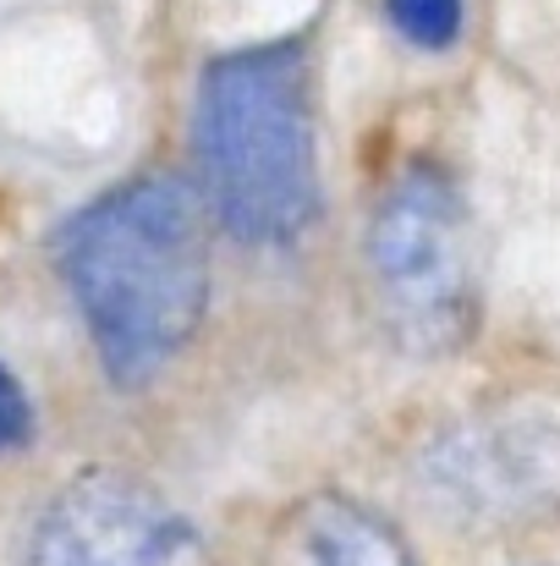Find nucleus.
Wrapping results in <instances>:
<instances>
[{"instance_id": "1", "label": "nucleus", "mask_w": 560, "mask_h": 566, "mask_svg": "<svg viewBox=\"0 0 560 566\" xmlns=\"http://www.w3.org/2000/svg\"><path fill=\"white\" fill-rule=\"evenodd\" d=\"M61 275L110 379H155L209 303V237L192 188L133 177L94 198L61 231Z\"/></svg>"}, {"instance_id": "2", "label": "nucleus", "mask_w": 560, "mask_h": 566, "mask_svg": "<svg viewBox=\"0 0 560 566\" xmlns=\"http://www.w3.org/2000/svg\"><path fill=\"white\" fill-rule=\"evenodd\" d=\"M192 155L209 214L253 248L297 242L319 214V133L303 44H253L203 66Z\"/></svg>"}, {"instance_id": "3", "label": "nucleus", "mask_w": 560, "mask_h": 566, "mask_svg": "<svg viewBox=\"0 0 560 566\" xmlns=\"http://www.w3.org/2000/svg\"><path fill=\"white\" fill-rule=\"evenodd\" d=\"M369 270L406 347H456L473 319V231L462 192L434 166H406L379 198Z\"/></svg>"}, {"instance_id": "4", "label": "nucleus", "mask_w": 560, "mask_h": 566, "mask_svg": "<svg viewBox=\"0 0 560 566\" xmlns=\"http://www.w3.org/2000/svg\"><path fill=\"white\" fill-rule=\"evenodd\" d=\"M28 566H214L182 512L127 473L72 479L33 528Z\"/></svg>"}, {"instance_id": "5", "label": "nucleus", "mask_w": 560, "mask_h": 566, "mask_svg": "<svg viewBox=\"0 0 560 566\" xmlns=\"http://www.w3.org/2000/svg\"><path fill=\"white\" fill-rule=\"evenodd\" d=\"M281 566H412V556L363 506L325 495L292 517Z\"/></svg>"}, {"instance_id": "6", "label": "nucleus", "mask_w": 560, "mask_h": 566, "mask_svg": "<svg viewBox=\"0 0 560 566\" xmlns=\"http://www.w3.org/2000/svg\"><path fill=\"white\" fill-rule=\"evenodd\" d=\"M390 28L418 50H451L467 22V0H384Z\"/></svg>"}, {"instance_id": "7", "label": "nucleus", "mask_w": 560, "mask_h": 566, "mask_svg": "<svg viewBox=\"0 0 560 566\" xmlns=\"http://www.w3.org/2000/svg\"><path fill=\"white\" fill-rule=\"evenodd\" d=\"M28 434V401H22V385L11 379V369L0 364V451L17 446Z\"/></svg>"}]
</instances>
